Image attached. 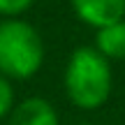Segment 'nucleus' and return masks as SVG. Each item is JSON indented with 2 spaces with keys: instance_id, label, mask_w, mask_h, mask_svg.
<instances>
[{
  "instance_id": "f257e3e1",
  "label": "nucleus",
  "mask_w": 125,
  "mask_h": 125,
  "mask_svg": "<svg viewBox=\"0 0 125 125\" xmlns=\"http://www.w3.org/2000/svg\"><path fill=\"white\" fill-rule=\"evenodd\" d=\"M62 86L79 109H100L111 95V65L95 46H79L67 58Z\"/></svg>"
},
{
  "instance_id": "f03ea898",
  "label": "nucleus",
  "mask_w": 125,
  "mask_h": 125,
  "mask_svg": "<svg viewBox=\"0 0 125 125\" xmlns=\"http://www.w3.org/2000/svg\"><path fill=\"white\" fill-rule=\"evenodd\" d=\"M44 65V42L32 23L21 16L0 21V74L26 81Z\"/></svg>"
},
{
  "instance_id": "7ed1b4c3",
  "label": "nucleus",
  "mask_w": 125,
  "mask_h": 125,
  "mask_svg": "<svg viewBox=\"0 0 125 125\" xmlns=\"http://www.w3.org/2000/svg\"><path fill=\"white\" fill-rule=\"evenodd\" d=\"M70 2L76 19L95 30L125 19V0H70Z\"/></svg>"
},
{
  "instance_id": "20e7f679",
  "label": "nucleus",
  "mask_w": 125,
  "mask_h": 125,
  "mask_svg": "<svg viewBox=\"0 0 125 125\" xmlns=\"http://www.w3.org/2000/svg\"><path fill=\"white\" fill-rule=\"evenodd\" d=\"M9 125H60L56 107L44 97H26L14 104L9 114Z\"/></svg>"
},
{
  "instance_id": "39448f33",
  "label": "nucleus",
  "mask_w": 125,
  "mask_h": 125,
  "mask_svg": "<svg viewBox=\"0 0 125 125\" xmlns=\"http://www.w3.org/2000/svg\"><path fill=\"white\" fill-rule=\"evenodd\" d=\"M95 49L107 60H125V19L95 32Z\"/></svg>"
},
{
  "instance_id": "423d86ee",
  "label": "nucleus",
  "mask_w": 125,
  "mask_h": 125,
  "mask_svg": "<svg viewBox=\"0 0 125 125\" xmlns=\"http://www.w3.org/2000/svg\"><path fill=\"white\" fill-rule=\"evenodd\" d=\"M14 86H12V79H7L5 74H0V121L7 118L14 109Z\"/></svg>"
},
{
  "instance_id": "0eeeda50",
  "label": "nucleus",
  "mask_w": 125,
  "mask_h": 125,
  "mask_svg": "<svg viewBox=\"0 0 125 125\" xmlns=\"http://www.w3.org/2000/svg\"><path fill=\"white\" fill-rule=\"evenodd\" d=\"M35 0H0V16L2 19H14L21 16L23 12L32 7Z\"/></svg>"
},
{
  "instance_id": "6e6552de",
  "label": "nucleus",
  "mask_w": 125,
  "mask_h": 125,
  "mask_svg": "<svg viewBox=\"0 0 125 125\" xmlns=\"http://www.w3.org/2000/svg\"><path fill=\"white\" fill-rule=\"evenodd\" d=\"M79 125H93V123H79Z\"/></svg>"
},
{
  "instance_id": "1a4fd4ad",
  "label": "nucleus",
  "mask_w": 125,
  "mask_h": 125,
  "mask_svg": "<svg viewBox=\"0 0 125 125\" xmlns=\"http://www.w3.org/2000/svg\"><path fill=\"white\" fill-rule=\"evenodd\" d=\"M123 62H125V60H123Z\"/></svg>"
}]
</instances>
